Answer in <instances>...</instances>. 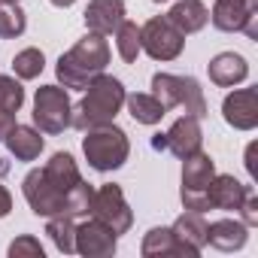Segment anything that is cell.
<instances>
[{
    "mask_svg": "<svg viewBox=\"0 0 258 258\" xmlns=\"http://www.w3.org/2000/svg\"><path fill=\"white\" fill-rule=\"evenodd\" d=\"M124 94L127 91H124V85L115 76H106V73L94 76L88 82L85 97L73 109L70 127H76V131H91V127H100V124L115 121V115L124 106Z\"/></svg>",
    "mask_w": 258,
    "mask_h": 258,
    "instance_id": "1",
    "label": "cell"
},
{
    "mask_svg": "<svg viewBox=\"0 0 258 258\" xmlns=\"http://www.w3.org/2000/svg\"><path fill=\"white\" fill-rule=\"evenodd\" d=\"M109 64V43L100 34H85L70 52H64L55 64L58 82L64 88H88L94 76H100Z\"/></svg>",
    "mask_w": 258,
    "mask_h": 258,
    "instance_id": "2",
    "label": "cell"
},
{
    "mask_svg": "<svg viewBox=\"0 0 258 258\" xmlns=\"http://www.w3.org/2000/svg\"><path fill=\"white\" fill-rule=\"evenodd\" d=\"M82 152H85L88 167H94L97 173H109V170H118L127 161L131 143H127V134L121 131V127H115L109 121V124H100V127L85 131Z\"/></svg>",
    "mask_w": 258,
    "mask_h": 258,
    "instance_id": "3",
    "label": "cell"
},
{
    "mask_svg": "<svg viewBox=\"0 0 258 258\" xmlns=\"http://www.w3.org/2000/svg\"><path fill=\"white\" fill-rule=\"evenodd\" d=\"M152 94L161 100L164 109L182 106L185 115L204 118L207 115V97L195 76H173V73H155L152 76Z\"/></svg>",
    "mask_w": 258,
    "mask_h": 258,
    "instance_id": "4",
    "label": "cell"
},
{
    "mask_svg": "<svg viewBox=\"0 0 258 258\" xmlns=\"http://www.w3.org/2000/svg\"><path fill=\"white\" fill-rule=\"evenodd\" d=\"M216 176V161L207 152H195L188 158H182V207L195 210V213H207L210 210V182Z\"/></svg>",
    "mask_w": 258,
    "mask_h": 258,
    "instance_id": "5",
    "label": "cell"
},
{
    "mask_svg": "<svg viewBox=\"0 0 258 258\" xmlns=\"http://www.w3.org/2000/svg\"><path fill=\"white\" fill-rule=\"evenodd\" d=\"M34 124L40 134H64L73 118V103L67 88L61 85H40L34 94Z\"/></svg>",
    "mask_w": 258,
    "mask_h": 258,
    "instance_id": "6",
    "label": "cell"
},
{
    "mask_svg": "<svg viewBox=\"0 0 258 258\" xmlns=\"http://www.w3.org/2000/svg\"><path fill=\"white\" fill-rule=\"evenodd\" d=\"M185 49V37L167 22V16H155L140 28V52L152 61H176Z\"/></svg>",
    "mask_w": 258,
    "mask_h": 258,
    "instance_id": "7",
    "label": "cell"
},
{
    "mask_svg": "<svg viewBox=\"0 0 258 258\" xmlns=\"http://www.w3.org/2000/svg\"><path fill=\"white\" fill-rule=\"evenodd\" d=\"M88 213L97 222H103L106 228H112L115 237L118 234H127V231H131V225H134V213H131V207H127V201H124L121 185H115V182H106V185L94 188V198H91V210Z\"/></svg>",
    "mask_w": 258,
    "mask_h": 258,
    "instance_id": "8",
    "label": "cell"
},
{
    "mask_svg": "<svg viewBox=\"0 0 258 258\" xmlns=\"http://www.w3.org/2000/svg\"><path fill=\"white\" fill-rule=\"evenodd\" d=\"M210 22L225 34H246L249 40L258 37V0H216Z\"/></svg>",
    "mask_w": 258,
    "mask_h": 258,
    "instance_id": "9",
    "label": "cell"
},
{
    "mask_svg": "<svg viewBox=\"0 0 258 258\" xmlns=\"http://www.w3.org/2000/svg\"><path fill=\"white\" fill-rule=\"evenodd\" d=\"M22 191H25V201L28 207L37 213V216H67V198L43 176V170H31L25 179H22Z\"/></svg>",
    "mask_w": 258,
    "mask_h": 258,
    "instance_id": "10",
    "label": "cell"
},
{
    "mask_svg": "<svg viewBox=\"0 0 258 258\" xmlns=\"http://www.w3.org/2000/svg\"><path fill=\"white\" fill-rule=\"evenodd\" d=\"M118 240H115V231L106 228L103 222H97L94 216L82 225H76V252L85 255V258H109L115 252Z\"/></svg>",
    "mask_w": 258,
    "mask_h": 258,
    "instance_id": "11",
    "label": "cell"
},
{
    "mask_svg": "<svg viewBox=\"0 0 258 258\" xmlns=\"http://www.w3.org/2000/svg\"><path fill=\"white\" fill-rule=\"evenodd\" d=\"M222 115L237 131H252L258 124V91L255 88H237L225 97Z\"/></svg>",
    "mask_w": 258,
    "mask_h": 258,
    "instance_id": "12",
    "label": "cell"
},
{
    "mask_svg": "<svg viewBox=\"0 0 258 258\" xmlns=\"http://www.w3.org/2000/svg\"><path fill=\"white\" fill-rule=\"evenodd\" d=\"M167 140V152H173L176 158H188L195 152H201L204 143V131H201V118L195 115H182L170 124V131L164 134Z\"/></svg>",
    "mask_w": 258,
    "mask_h": 258,
    "instance_id": "13",
    "label": "cell"
},
{
    "mask_svg": "<svg viewBox=\"0 0 258 258\" xmlns=\"http://www.w3.org/2000/svg\"><path fill=\"white\" fill-rule=\"evenodd\" d=\"M124 22V0H88L85 7V28L91 34H115V28Z\"/></svg>",
    "mask_w": 258,
    "mask_h": 258,
    "instance_id": "14",
    "label": "cell"
},
{
    "mask_svg": "<svg viewBox=\"0 0 258 258\" xmlns=\"http://www.w3.org/2000/svg\"><path fill=\"white\" fill-rule=\"evenodd\" d=\"M207 73H210V82L219 85V88H234L240 85L246 76H249V64L243 55L237 52H222L216 55L210 64H207Z\"/></svg>",
    "mask_w": 258,
    "mask_h": 258,
    "instance_id": "15",
    "label": "cell"
},
{
    "mask_svg": "<svg viewBox=\"0 0 258 258\" xmlns=\"http://www.w3.org/2000/svg\"><path fill=\"white\" fill-rule=\"evenodd\" d=\"M167 22H170L182 37H188V34H198V31L207 28V22H210V10L204 7V0H179V4L170 7Z\"/></svg>",
    "mask_w": 258,
    "mask_h": 258,
    "instance_id": "16",
    "label": "cell"
},
{
    "mask_svg": "<svg viewBox=\"0 0 258 258\" xmlns=\"http://www.w3.org/2000/svg\"><path fill=\"white\" fill-rule=\"evenodd\" d=\"M246 240H249V228L237 219H219L207 225V243L216 246L219 252H237L246 246Z\"/></svg>",
    "mask_w": 258,
    "mask_h": 258,
    "instance_id": "17",
    "label": "cell"
},
{
    "mask_svg": "<svg viewBox=\"0 0 258 258\" xmlns=\"http://www.w3.org/2000/svg\"><path fill=\"white\" fill-rule=\"evenodd\" d=\"M173 234H176V240L188 249V255L198 258V255L204 252V246H207V222H204V213H195V210L182 213V216L173 222Z\"/></svg>",
    "mask_w": 258,
    "mask_h": 258,
    "instance_id": "18",
    "label": "cell"
},
{
    "mask_svg": "<svg viewBox=\"0 0 258 258\" xmlns=\"http://www.w3.org/2000/svg\"><path fill=\"white\" fill-rule=\"evenodd\" d=\"M246 188L249 185H243L231 173H216L210 182V210H240Z\"/></svg>",
    "mask_w": 258,
    "mask_h": 258,
    "instance_id": "19",
    "label": "cell"
},
{
    "mask_svg": "<svg viewBox=\"0 0 258 258\" xmlns=\"http://www.w3.org/2000/svg\"><path fill=\"white\" fill-rule=\"evenodd\" d=\"M4 143H7V149H10V155L16 161H37L43 146H46L40 131L37 127H28V124H16L13 131L4 137Z\"/></svg>",
    "mask_w": 258,
    "mask_h": 258,
    "instance_id": "20",
    "label": "cell"
},
{
    "mask_svg": "<svg viewBox=\"0 0 258 258\" xmlns=\"http://www.w3.org/2000/svg\"><path fill=\"white\" fill-rule=\"evenodd\" d=\"M43 176L67 198V191L73 188V185H79L82 182V173H79V167H76V161H73V155L70 152H55L49 161H46V167H43Z\"/></svg>",
    "mask_w": 258,
    "mask_h": 258,
    "instance_id": "21",
    "label": "cell"
},
{
    "mask_svg": "<svg viewBox=\"0 0 258 258\" xmlns=\"http://www.w3.org/2000/svg\"><path fill=\"white\" fill-rule=\"evenodd\" d=\"M140 252H143L146 258H167V255H185V258H191L188 249L176 240L173 228H152V231L143 237Z\"/></svg>",
    "mask_w": 258,
    "mask_h": 258,
    "instance_id": "22",
    "label": "cell"
},
{
    "mask_svg": "<svg viewBox=\"0 0 258 258\" xmlns=\"http://www.w3.org/2000/svg\"><path fill=\"white\" fill-rule=\"evenodd\" d=\"M124 103H127L131 118L140 124H158L167 115V109L161 106V100L155 94H124Z\"/></svg>",
    "mask_w": 258,
    "mask_h": 258,
    "instance_id": "23",
    "label": "cell"
},
{
    "mask_svg": "<svg viewBox=\"0 0 258 258\" xmlns=\"http://www.w3.org/2000/svg\"><path fill=\"white\" fill-rule=\"evenodd\" d=\"M46 234L58 246V252H64V255L76 252V225H73V216H49Z\"/></svg>",
    "mask_w": 258,
    "mask_h": 258,
    "instance_id": "24",
    "label": "cell"
},
{
    "mask_svg": "<svg viewBox=\"0 0 258 258\" xmlns=\"http://www.w3.org/2000/svg\"><path fill=\"white\" fill-rule=\"evenodd\" d=\"M115 49H118V58L124 64H134L137 55H140V28L134 22H121L115 28Z\"/></svg>",
    "mask_w": 258,
    "mask_h": 258,
    "instance_id": "25",
    "label": "cell"
},
{
    "mask_svg": "<svg viewBox=\"0 0 258 258\" xmlns=\"http://www.w3.org/2000/svg\"><path fill=\"white\" fill-rule=\"evenodd\" d=\"M25 28H28V19L19 4H0V37L16 40L25 34Z\"/></svg>",
    "mask_w": 258,
    "mask_h": 258,
    "instance_id": "26",
    "label": "cell"
},
{
    "mask_svg": "<svg viewBox=\"0 0 258 258\" xmlns=\"http://www.w3.org/2000/svg\"><path fill=\"white\" fill-rule=\"evenodd\" d=\"M43 67H46V55L40 49H34V46L31 49H22L13 58V70H16L19 79H37L43 73Z\"/></svg>",
    "mask_w": 258,
    "mask_h": 258,
    "instance_id": "27",
    "label": "cell"
},
{
    "mask_svg": "<svg viewBox=\"0 0 258 258\" xmlns=\"http://www.w3.org/2000/svg\"><path fill=\"white\" fill-rule=\"evenodd\" d=\"M22 103H25V88H22V82H16L13 76H4V73H0V109L19 112Z\"/></svg>",
    "mask_w": 258,
    "mask_h": 258,
    "instance_id": "28",
    "label": "cell"
},
{
    "mask_svg": "<svg viewBox=\"0 0 258 258\" xmlns=\"http://www.w3.org/2000/svg\"><path fill=\"white\" fill-rule=\"evenodd\" d=\"M10 258H43V246H40L37 237L22 234L10 243Z\"/></svg>",
    "mask_w": 258,
    "mask_h": 258,
    "instance_id": "29",
    "label": "cell"
},
{
    "mask_svg": "<svg viewBox=\"0 0 258 258\" xmlns=\"http://www.w3.org/2000/svg\"><path fill=\"white\" fill-rule=\"evenodd\" d=\"M240 213H243V225H246V228H255V225H258V198H255L252 185L246 188V198H243V204H240Z\"/></svg>",
    "mask_w": 258,
    "mask_h": 258,
    "instance_id": "30",
    "label": "cell"
},
{
    "mask_svg": "<svg viewBox=\"0 0 258 258\" xmlns=\"http://www.w3.org/2000/svg\"><path fill=\"white\" fill-rule=\"evenodd\" d=\"M16 127V112H7V109H0V143H4V137Z\"/></svg>",
    "mask_w": 258,
    "mask_h": 258,
    "instance_id": "31",
    "label": "cell"
},
{
    "mask_svg": "<svg viewBox=\"0 0 258 258\" xmlns=\"http://www.w3.org/2000/svg\"><path fill=\"white\" fill-rule=\"evenodd\" d=\"M13 210V195L7 191V185H0V219H7Z\"/></svg>",
    "mask_w": 258,
    "mask_h": 258,
    "instance_id": "32",
    "label": "cell"
},
{
    "mask_svg": "<svg viewBox=\"0 0 258 258\" xmlns=\"http://www.w3.org/2000/svg\"><path fill=\"white\" fill-rule=\"evenodd\" d=\"M246 170L255 179V143H249V149H246Z\"/></svg>",
    "mask_w": 258,
    "mask_h": 258,
    "instance_id": "33",
    "label": "cell"
},
{
    "mask_svg": "<svg viewBox=\"0 0 258 258\" xmlns=\"http://www.w3.org/2000/svg\"><path fill=\"white\" fill-rule=\"evenodd\" d=\"M152 149H155V152H164V149H167V140H164V134H155V137H152Z\"/></svg>",
    "mask_w": 258,
    "mask_h": 258,
    "instance_id": "34",
    "label": "cell"
},
{
    "mask_svg": "<svg viewBox=\"0 0 258 258\" xmlns=\"http://www.w3.org/2000/svg\"><path fill=\"white\" fill-rule=\"evenodd\" d=\"M49 4H52V7H61V10H64V7H73L76 0H49Z\"/></svg>",
    "mask_w": 258,
    "mask_h": 258,
    "instance_id": "35",
    "label": "cell"
},
{
    "mask_svg": "<svg viewBox=\"0 0 258 258\" xmlns=\"http://www.w3.org/2000/svg\"><path fill=\"white\" fill-rule=\"evenodd\" d=\"M0 4H19V0H0Z\"/></svg>",
    "mask_w": 258,
    "mask_h": 258,
    "instance_id": "36",
    "label": "cell"
},
{
    "mask_svg": "<svg viewBox=\"0 0 258 258\" xmlns=\"http://www.w3.org/2000/svg\"><path fill=\"white\" fill-rule=\"evenodd\" d=\"M152 4H167V0H152Z\"/></svg>",
    "mask_w": 258,
    "mask_h": 258,
    "instance_id": "37",
    "label": "cell"
}]
</instances>
